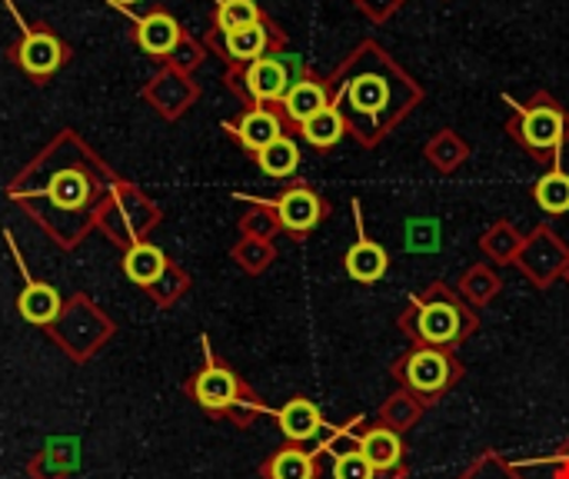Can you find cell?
<instances>
[{
    "label": "cell",
    "mask_w": 569,
    "mask_h": 479,
    "mask_svg": "<svg viewBox=\"0 0 569 479\" xmlns=\"http://www.w3.org/2000/svg\"><path fill=\"white\" fill-rule=\"evenodd\" d=\"M357 450L363 453V460L377 473H390L403 460V443H400L397 430H390V427H373L370 433H363L360 443H357Z\"/></svg>",
    "instance_id": "4fadbf2b"
},
{
    "label": "cell",
    "mask_w": 569,
    "mask_h": 479,
    "mask_svg": "<svg viewBox=\"0 0 569 479\" xmlns=\"http://www.w3.org/2000/svg\"><path fill=\"white\" fill-rule=\"evenodd\" d=\"M257 163H260V170L267 173V177H273V180H283V177H290L297 167H300V147H297V140L293 137H277L270 147H263L260 153H257Z\"/></svg>",
    "instance_id": "ffe728a7"
},
{
    "label": "cell",
    "mask_w": 569,
    "mask_h": 479,
    "mask_svg": "<svg viewBox=\"0 0 569 479\" xmlns=\"http://www.w3.org/2000/svg\"><path fill=\"white\" fill-rule=\"evenodd\" d=\"M460 290L467 300L473 303H490L497 293H500V277L490 270V267H470L463 277H460Z\"/></svg>",
    "instance_id": "4316f807"
},
{
    "label": "cell",
    "mask_w": 569,
    "mask_h": 479,
    "mask_svg": "<svg viewBox=\"0 0 569 479\" xmlns=\"http://www.w3.org/2000/svg\"><path fill=\"white\" fill-rule=\"evenodd\" d=\"M273 213L280 220L283 230H290L293 237H307L327 213H330V203L307 183H297L290 190H283L273 203Z\"/></svg>",
    "instance_id": "8992f818"
},
{
    "label": "cell",
    "mask_w": 569,
    "mask_h": 479,
    "mask_svg": "<svg viewBox=\"0 0 569 479\" xmlns=\"http://www.w3.org/2000/svg\"><path fill=\"white\" fill-rule=\"evenodd\" d=\"M333 479H377V470L363 460L360 450H347L333 463Z\"/></svg>",
    "instance_id": "f1b7e54d"
},
{
    "label": "cell",
    "mask_w": 569,
    "mask_h": 479,
    "mask_svg": "<svg viewBox=\"0 0 569 479\" xmlns=\"http://www.w3.org/2000/svg\"><path fill=\"white\" fill-rule=\"evenodd\" d=\"M230 130H233V137L240 140L243 150L260 153V150L270 147L277 137H283V120H280V113L270 110V107H250Z\"/></svg>",
    "instance_id": "8fae6325"
},
{
    "label": "cell",
    "mask_w": 569,
    "mask_h": 479,
    "mask_svg": "<svg viewBox=\"0 0 569 479\" xmlns=\"http://www.w3.org/2000/svg\"><path fill=\"white\" fill-rule=\"evenodd\" d=\"M163 267H167L163 253H160L157 247H150V243H140V247H133V250L123 257L127 277H130L133 283H140V287L157 283V280L163 277Z\"/></svg>",
    "instance_id": "7402d4cb"
},
{
    "label": "cell",
    "mask_w": 569,
    "mask_h": 479,
    "mask_svg": "<svg viewBox=\"0 0 569 479\" xmlns=\"http://www.w3.org/2000/svg\"><path fill=\"white\" fill-rule=\"evenodd\" d=\"M270 479H317V463L310 453L290 447V450H280L273 460H270Z\"/></svg>",
    "instance_id": "484cf974"
},
{
    "label": "cell",
    "mask_w": 569,
    "mask_h": 479,
    "mask_svg": "<svg viewBox=\"0 0 569 479\" xmlns=\"http://www.w3.org/2000/svg\"><path fill=\"white\" fill-rule=\"evenodd\" d=\"M290 83H293V77H290V70H287V63H283L280 53L260 57V60L247 63L243 73H240V87H243V93H247L257 107H263V103H280V100L287 97Z\"/></svg>",
    "instance_id": "52a82bcc"
},
{
    "label": "cell",
    "mask_w": 569,
    "mask_h": 479,
    "mask_svg": "<svg viewBox=\"0 0 569 479\" xmlns=\"http://www.w3.org/2000/svg\"><path fill=\"white\" fill-rule=\"evenodd\" d=\"M423 157H427V163H430L437 173H453V170H460V167L470 160V143H467L457 130L443 127L440 133H433V137L427 140Z\"/></svg>",
    "instance_id": "9a60e30c"
},
{
    "label": "cell",
    "mask_w": 569,
    "mask_h": 479,
    "mask_svg": "<svg viewBox=\"0 0 569 479\" xmlns=\"http://www.w3.org/2000/svg\"><path fill=\"white\" fill-rule=\"evenodd\" d=\"M520 247H523V237L517 233V227H513L510 220H497V223L483 233V240H480V250H483L490 260H497V263L517 260Z\"/></svg>",
    "instance_id": "603a6c76"
},
{
    "label": "cell",
    "mask_w": 569,
    "mask_h": 479,
    "mask_svg": "<svg viewBox=\"0 0 569 479\" xmlns=\"http://www.w3.org/2000/svg\"><path fill=\"white\" fill-rule=\"evenodd\" d=\"M333 103L347 120V133L360 147L390 137L427 97L420 80L373 37H363L330 77Z\"/></svg>",
    "instance_id": "6da1fadb"
},
{
    "label": "cell",
    "mask_w": 569,
    "mask_h": 479,
    "mask_svg": "<svg viewBox=\"0 0 569 479\" xmlns=\"http://www.w3.org/2000/svg\"><path fill=\"white\" fill-rule=\"evenodd\" d=\"M283 43H287L283 30H280L277 23H270V20H260V23H253V27L223 33V53H227L233 63H253V60H260V57L277 53Z\"/></svg>",
    "instance_id": "9c48e42d"
},
{
    "label": "cell",
    "mask_w": 569,
    "mask_h": 479,
    "mask_svg": "<svg viewBox=\"0 0 569 479\" xmlns=\"http://www.w3.org/2000/svg\"><path fill=\"white\" fill-rule=\"evenodd\" d=\"M503 100L513 107V117L507 120V133L540 163L560 167V153L569 143L567 107L550 90H537L527 103H517L510 93H503Z\"/></svg>",
    "instance_id": "7a4b0ae2"
},
{
    "label": "cell",
    "mask_w": 569,
    "mask_h": 479,
    "mask_svg": "<svg viewBox=\"0 0 569 479\" xmlns=\"http://www.w3.org/2000/svg\"><path fill=\"white\" fill-rule=\"evenodd\" d=\"M397 377L420 397H437L443 393L457 377H460V367L453 363L450 353H443L440 347H423V350H413L410 357H403V363L397 367Z\"/></svg>",
    "instance_id": "277c9868"
},
{
    "label": "cell",
    "mask_w": 569,
    "mask_h": 479,
    "mask_svg": "<svg viewBox=\"0 0 569 479\" xmlns=\"http://www.w3.org/2000/svg\"><path fill=\"white\" fill-rule=\"evenodd\" d=\"M137 40L153 57L173 53L177 43H180V23L163 10H153L147 17H137Z\"/></svg>",
    "instance_id": "7c38bea8"
},
{
    "label": "cell",
    "mask_w": 569,
    "mask_h": 479,
    "mask_svg": "<svg viewBox=\"0 0 569 479\" xmlns=\"http://www.w3.org/2000/svg\"><path fill=\"white\" fill-rule=\"evenodd\" d=\"M403 3H407V0H353V7H357L373 27L390 23V20L403 10Z\"/></svg>",
    "instance_id": "f546056e"
},
{
    "label": "cell",
    "mask_w": 569,
    "mask_h": 479,
    "mask_svg": "<svg viewBox=\"0 0 569 479\" xmlns=\"http://www.w3.org/2000/svg\"><path fill=\"white\" fill-rule=\"evenodd\" d=\"M517 267L540 287H550L569 267L567 243L543 223L530 237H523V247L517 253Z\"/></svg>",
    "instance_id": "5b68a950"
},
{
    "label": "cell",
    "mask_w": 569,
    "mask_h": 479,
    "mask_svg": "<svg viewBox=\"0 0 569 479\" xmlns=\"http://www.w3.org/2000/svg\"><path fill=\"white\" fill-rule=\"evenodd\" d=\"M330 97H333V93H330V80H323L320 73L307 70L303 80L290 83L287 97L280 100V107H283V117H287L293 127H300L303 120H310L313 113H320V110L330 103Z\"/></svg>",
    "instance_id": "30bf717a"
},
{
    "label": "cell",
    "mask_w": 569,
    "mask_h": 479,
    "mask_svg": "<svg viewBox=\"0 0 569 479\" xmlns=\"http://www.w3.org/2000/svg\"><path fill=\"white\" fill-rule=\"evenodd\" d=\"M297 130L303 133V140H307L310 147H317V150H330V147H337V143L347 137V120H343L340 107L330 100L320 113H313L310 120H303Z\"/></svg>",
    "instance_id": "2e32d148"
},
{
    "label": "cell",
    "mask_w": 569,
    "mask_h": 479,
    "mask_svg": "<svg viewBox=\"0 0 569 479\" xmlns=\"http://www.w3.org/2000/svg\"><path fill=\"white\" fill-rule=\"evenodd\" d=\"M60 60H63V47H60V40L53 33L37 30V33H27L23 37V43H20V63H23L27 73L47 77V73H53L60 67Z\"/></svg>",
    "instance_id": "5bb4252c"
},
{
    "label": "cell",
    "mask_w": 569,
    "mask_h": 479,
    "mask_svg": "<svg viewBox=\"0 0 569 479\" xmlns=\"http://www.w3.org/2000/svg\"><path fill=\"white\" fill-rule=\"evenodd\" d=\"M197 400L210 410H223L237 400V380L230 370H220V367H210L197 377V387H193Z\"/></svg>",
    "instance_id": "d6986e66"
},
{
    "label": "cell",
    "mask_w": 569,
    "mask_h": 479,
    "mask_svg": "<svg viewBox=\"0 0 569 479\" xmlns=\"http://www.w3.org/2000/svg\"><path fill=\"white\" fill-rule=\"evenodd\" d=\"M533 200L543 213L563 217L569 213V173L563 167H550L537 183H533Z\"/></svg>",
    "instance_id": "ac0fdd59"
},
{
    "label": "cell",
    "mask_w": 569,
    "mask_h": 479,
    "mask_svg": "<svg viewBox=\"0 0 569 479\" xmlns=\"http://www.w3.org/2000/svg\"><path fill=\"white\" fill-rule=\"evenodd\" d=\"M20 313L30 323H50L60 313V297L53 287L47 283H27V290L20 293Z\"/></svg>",
    "instance_id": "cb8c5ba5"
},
{
    "label": "cell",
    "mask_w": 569,
    "mask_h": 479,
    "mask_svg": "<svg viewBox=\"0 0 569 479\" xmlns=\"http://www.w3.org/2000/svg\"><path fill=\"white\" fill-rule=\"evenodd\" d=\"M430 297L417 300V313L403 317L407 330L427 343V347H447V343H457L460 337H467L473 330V317L467 313V307L460 303L457 293L447 290V283H433L427 290Z\"/></svg>",
    "instance_id": "3957f363"
},
{
    "label": "cell",
    "mask_w": 569,
    "mask_h": 479,
    "mask_svg": "<svg viewBox=\"0 0 569 479\" xmlns=\"http://www.w3.org/2000/svg\"><path fill=\"white\" fill-rule=\"evenodd\" d=\"M110 3H117V7H130V3H137V0H110Z\"/></svg>",
    "instance_id": "4dcf8cb0"
},
{
    "label": "cell",
    "mask_w": 569,
    "mask_h": 479,
    "mask_svg": "<svg viewBox=\"0 0 569 479\" xmlns=\"http://www.w3.org/2000/svg\"><path fill=\"white\" fill-rule=\"evenodd\" d=\"M353 220H357V243L347 250L343 257V267H347V277L357 280V283H377L383 280V273L390 270V253L367 237V227H363V213H360V200H353Z\"/></svg>",
    "instance_id": "ba28073f"
},
{
    "label": "cell",
    "mask_w": 569,
    "mask_h": 479,
    "mask_svg": "<svg viewBox=\"0 0 569 479\" xmlns=\"http://www.w3.org/2000/svg\"><path fill=\"white\" fill-rule=\"evenodd\" d=\"M563 277H567V280H569V267H567V270H563Z\"/></svg>",
    "instance_id": "1f68e13d"
},
{
    "label": "cell",
    "mask_w": 569,
    "mask_h": 479,
    "mask_svg": "<svg viewBox=\"0 0 569 479\" xmlns=\"http://www.w3.org/2000/svg\"><path fill=\"white\" fill-rule=\"evenodd\" d=\"M440 247V223L437 220H410L407 223V250L430 253Z\"/></svg>",
    "instance_id": "83f0119b"
},
{
    "label": "cell",
    "mask_w": 569,
    "mask_h": 479,
    "mask_svg": "<svg viewBox=\"0 0 569 479\" xmlns=\"http://www.w3.org/2000/svg\"><path fill=\"white\" fill-rule=\"evenodd\" d=\"M320 427H323L320 410H317L310 400H303V397L290 400V403L280 410V430H283L290 440H297V443L313 440V437L320 433Z\"/></svg>",
    "instance_id": "e0dca14e"
},
{
    "label": "cell",
    "mask_w": 569,
    "mask_h": 479,
    "mask_svg": "<svg viewBox=\"0 0 569 479\" xmlns=\"http://www.w3.org/2000/svg\"><path fill=\"white\" fill-rule=\"evenodd\" d=\"M47 197H50L60 210H77V207H83L87 197H90V180H87L80 170H60V173L50 177Z\"/></svg>",
    "instance_id": "44dd1931"
},
{
    "label": "cell",
    "mask_w": 569,
    "mask_h": 479,
    "mask_svg": "<svg viewBox=\"0 0 569 479\" xmlns=\"http://www.w3.org/2000/svg\"><path fill=\"white\" fill-rule=\"evenodd\" d=\"M267 20L263 10L257 7V0H217V13H213V23L220 33H233V30H243V27H253Z\"/></svg>",
    "instance_id": "d4e9b609"
}]
</instances>
